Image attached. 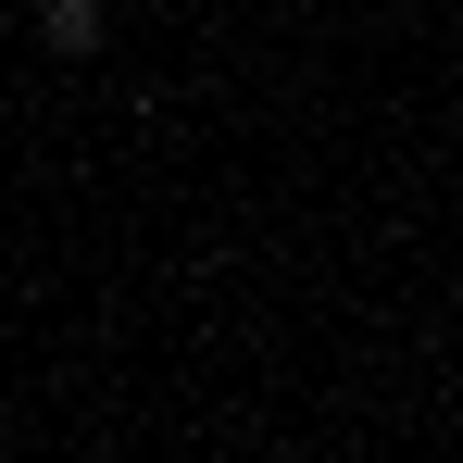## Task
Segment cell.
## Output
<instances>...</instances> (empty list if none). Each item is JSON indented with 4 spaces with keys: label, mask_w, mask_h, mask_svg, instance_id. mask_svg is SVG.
Instances as JSON below:
<instances>
[{
    "label": "cell",
    "mask_w": 463,
    "mask_h": 463,
    "mask_svg": "<svg viewBox=\"0 0 463 463\" xmlns=\"http://www.w3.org/2000/svg\"><path fill=\"white\" fill-rule=\"evenodd\" d=\"M38 25H51L63 51H88V38H100V0H38Z\"/></svg>",
    "instance_id": "1"
}]
</instances>
